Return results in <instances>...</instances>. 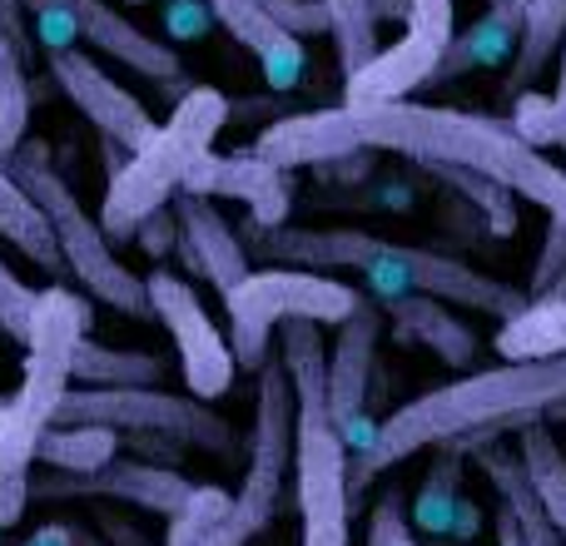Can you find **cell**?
Returning <instances> with one entry per match:
<instances>
[{"label":"cell","instance_id":"1","mask_svg":"<svg viewBox=\"0 0 566 546\" xmlns=\"http://www.w3.org/2000/svg\"><path fill=\"white\" fill-rule=\"evenodd\" d=\"M566 408V353L562 358H532V363H497L488 372H468L442 388H428L422 398L402 402L398 412L378 422L373 448H363L348 462V492L353 502L368 492L373 477L408 462L412 452H478L497 442L502 432L542 422L547 412Z\"/></svg>","mask_w":566,"mask_h":546},{"label":"cell","instance_id":"2","mask_svg":"<svg viewBox=\"0 0 566 546\" xmlns=\"http://www.w3.org/2000/svg\"><path fill=\"white\" fill-rule=\"evenodd\" d=\"M249 244L264 264H298V269H353L363 273L373 303H392L408 293H428L442 298L452 308H472L488 318H512L527 308V288L502 283L492 273L462 264L458 254L442 249H422V244H392V239L363 234V229H259L244 224Z\"/></svg>","mask_w":566,"mask_h":546},{"label":"cell","instance_id":"3","mask_svg":"<svg viewBox=\"0 0 566 546\" xmlns=\"http://www.w3.org/2000/svg\"><path fill=\"white\" fill-rule=\"evenodd\" d=\"M363 129V145L378 155H398L412 165H468L502 185L512 199L537 204L547 219L566 224V169L532 149L507 129V119L478 115V109L422 105V99H392V105H348Z\"/></svg>","mask_w":566,"mask_h":546},{"label":"cell","instance_id":"4","mask_svg":"<svg viewBox=\"0 0 566 546\" xmlns=\"http://www.w3.org/2000/svg\"><path fill=\"white\" fill-rule=\"evenodd\" d=\"M279 363L293 388V507H298L303 522L298 546H348L353 452L328 412V343H323L318 323L283 318Z\"/></svg>","mask_w":566,"mask_h":546},{"label":"cell","instance_id":"5","mask_svg":"<svg viewBox=\"0 0 566 546\" xmlns=\"http://www.w3.org/2000/svg\"><path fill=\"white\" fill-rule=\"evenodd\" d=\"M229 109L234 105H229L224 90L189 85L179 95L175 115L165 125H155V135L135 155H125V165L105 185V204H99V229H105L109 244L135 239V229L185 189V175L195 169V159L209 155L219 129L229 125Z\"/></svg>","mask_w":566,"mask_h":546},{"label":"cell","instance_id":"6","mask_svg":"<svg viewBox=\"0 0 566 546\" xmlns=\"http://www.w3.org/2000/svg\"><path fill=\"white\" fill-rule=\"evenodd\" d=\"M80 338H90V303L70 293L65 283H50L35 293L25 333V363H20L15 392H6L0 412V472H30L35 468V442L55 422L60 398L70 392V368H75Z\"/></svg>","mask_w":566,"mask_h":546},{"label":"cell","instance_id":"7","mask_svg":"<svg viewBox=\"0 0 566 546\" xmlns=\"http://www.w3.org/2000/svg\"><path fill=\"white\" fill-rule=\"evenodd\" d=\"M0 159H6V169L15 175V185L35 199L40 214H45L50 234H55V244H60V259H65V273H75L99 303H109V308L125 313V318H149L145 279L119 264V254L105 239L99 219L85 214L75 189H70L65 175L55 169L45 139H20V145Z\"/></svg>","mask_w":566,"mask_h":546},{"label":"cell","instance_id":"8","mask_svg":"<svg viewBox=\"0 0 566 546\" xmlns=\"http://www.w3.org/2000/svg\"><path fill=\"white\" fill-rule=\"evenodd\" d=\"M363 293L348 283L328 279L318 269H298V264H269V269H249L234 288L224 293V313H229V348L234 363L249 372H259L269 363V338L283 318H313L318 328H338Z\"/></svg>","mask_w":566,"mask_h":546},{"label":"cell","instance_id":"9","mask_svg":"<svg viewBox=\"0 0 566 546\" xmlns=\"http://www.w3.org/2000/svg\"><path fill=\"white\" fill-rule=\"evenodd\" d=\"M55 422H99L129 438H175L179 448L234 452V428L209 402L179 398L169 388H70L55 408Z\"/></svg>","mask_w":566,"mask_h":546},{"label":"cell","instance_id":"10","mask_svg":"<svg viewBox=\"0 0 566 546\" xmlns=\"http://www.w3.org/2000/svg\"><path fill=\"white\" fill-rule=\"evenodd\" d=\"M458 35V0H408V20L392 45H378L368 65L343 80V105H392L428 90Z\"/></svg>","mask_w":566,"mask_h":546},{"label":"cell","instance_id":"11","mask_svg":"<svg viewBox=\"0 0 566 546\" xmlns=\"http://www.w3.org/2000/svg\"><path fill=\"white\" fill-rule=\"evenodd\" d=\"M145 293H149V318H159L175 338V353H179V372H185V388L189 398L199 402H214L234 388V348L229 338L219 333V323L209 318V308L199 303V293L189 288V279L169 269H155L145 279Z\"/></svg>","mask_w":566,"mask_h":546},{"label":"cell","instance_id":"12","mask_svg":"<svg viewBox=\"0 0 566 546\" xmlns=\"http://www.w3.org/2000/svg\"><path fill=\"white\" fill-rule=\"evenodd\" d=\"M195 482L175 472L169 462L149 458H115L99 472H45L30 477V502H125V507L155 512V517H175L179 502L189 497Z\"/></svg>","mask_w":566,"mask_h":546},{"label":"cell","instance_id":"13","mask_svg":"<svg viewBox=\"0 0 566 546\" xmlns=\"http://www.w3.org/2000/svg\"><path fill=\"white\" fill-rule=\"evenodd\" d=\"M378 338H382V308L373 298H358V308L333 333V353H328V412L353 458L363 448H373V438H378V422L368 418V382H373V363H378Z\"/></svg>","mask_w":566,"mask_h":546},{"label":"cell","instance_id":"14","mask_svg":"<svg viewBox=\"0 0 566 546\" xmlns=\"http://www.w3.org/2000/svg\"><path fill=\"white\" fill-rule=\"evenodd\" d=\"M50 80L60 85V95L70 99V105L80 109V115L90 119V125L99 129V139H109V145H119L125 155H135L139 145H145L149 135H155V119H149V109L139 105L135 95H129L119 80H109L105 70L95 65V60L85 55V50H55L50 55Z\"/></svg>","mask_w":566,"mask_h":546},{"label":"cell","instance_id":"15","mask_svg":"<svg viewBox=\"0 0 566 546\" xmlns=\"http://www.w3.org/2000/svg\"><path fill=\"white\" fill-rule=\"evenodd\" d=\"M189 195H205V199H239L249 209V224L259 229H283L289 224V209H293V189L289 175L274 169L269 159H259L254 149H239V155H199L195 169L185 175Z\"/></svg>","mask_w":566,"mask_h":546},{"label":"cell","instance_id":"16","mask_svg":"<svg viewBox=\"0 0 566 546\" xmlns=\"http://www.w3.org/2000/svg\"><path fill=\"white\" fill-rule=\"evenodd\" d=\"M60 6L75 20V35L90 40L99 55L119 60V65H129L135 75L155 80V85H165V90L185 85V60H179V50L169 45V40H155L149 30H139L135 20L119 15L109 0H60Z\"/></svg>","mask_w":566,"mask_h":546},{"label":"cell","instance_id":"17","mask_svg":"<svg viewBox=\"0 0 566 546\" xmlns=\"http://www.w3.org/2000/svg\"><path fill=\"white\" fill-rule=\"evenodd\" d=\"M358 149H368V145H363V129L348 105L283 115L254 139V155L269 159L283 175H289V169H323L343 155H358Z\"/></svg>","mask_w":566,"mask_h":546},{"label":"cell","instance_id":"18","mask_svg":"<svg viewBox=\"0 0 566 546\" xmlns=\"http://www.w3.org/2000/svg\"><path fill=\"white\" fill-rule=\"evenodd\" d=\"M175 219H179V249H185V264L209 279L219 293H229L249 269V249L239 239V229L229 224L224 214L214 209V199L205 195H189L179 189L175 195Z\"/></svg>","mask_w":566,"mask_h":546},{"label":"cell","instance_id":"19","mask_svg":"<svg viewBox=\"0 0 566 546\" xmlns=\"http://www.w3.org/2000/svg\"><path fill=\"white\" fill-rule=\"evenodd\" d=\"M462 462H468V452L438 448L432 472L422 477L418 497H412L408 522L428 542H472L482 532V507L462 492Z\"/></svg>","mask_w":566,"mask_h":546},{"label":"cell","instance_id":"20","mask_svg":"<svg viewBox=\"0 0 566 546\" xmlns=\"http://www.w3.org/2000/svg\"><path fill=\"white\" fill-rule=\"evenodd\" d=\"M209 10H214V25H224L229 35L259 60L269 90H298L303 85L308 50H303V40L283 35L274 20L264 15L259 0H209Z\"/></svg>","mask_w":566,"mask_h":546},{"label":"cell","instance_id":"21","mask_svg":"<svg viewBox=\"0 0 566 546\" xmlns=\"http://www.w3.org/2000/svg\"><path fill=\"white\" fill-rule=\"evenodd\" d=\"M522 15H527V0H488L478 20H472L462 35H452L442 65L432 70L428 85H448V80L468 75V70H497L512 65L522 40Z\"/></svg>","mask_w":566,"mask_h":546},{"label":"cell","instance_id":"22","mask_svg":"<svg viewBox=\"0 0 566 546\" xmlns=\"http://www.w3.org/2000/svg\"><path fill=\"white\" fill-rule=\"evenodd\" d=\"M378 308H382V318H392L398 343H422V348H432L448 368H468V363L478 358V333L462 318H452V303L428 298V293H408V298L378 303Z\"/></svg>","mask_w":566,"mask_h":546},{"label":"cell","instance_id":"23","mask_svg":"<svg viewBox=\"0 0 566 546\" xmlns=\"http://www.w3.org/2000/svg\"><path fill=\"white\" fill-rule=\"evenodd\" d=\"M472 458H478V468L488 472V482L502 497V507L512 512L522 542L527 546H566V537L557 532V522L547 517V507H542V497H537V487H532V477H527L517 452H502L497 442H488V448H478Z\"/></svg>","mask_w":566,"mask_h":546},{"label":"cell","instance_id":"24","mask_svg":"<svg viewBox=\"0 0 566 546\" xmlns=\"http://www.w3.org/2000/svg\"><path fill=\"white\" fill-rule=\"evenodd\" d=\"M497 358L507 363H532V358H562L566 353V298H527V308L502 318L497 338H492Z\"/></svg>","mask_w":566,"mask_h":546},{"label":"cell","instance_id":"25","mask_svg":"<svg viewBox=\"0 0 566 546\" xmlns=\"http://www.w3.org/2000/svg\"><path fill=\"white\" fill-rule=\"evenodd\" d=\"M0 239H6L10 249H20L35 269H45L50 279L65 273V259H60V244H55V234H50L45 214H40L35 199L15 185L6 159H0Z\"/></svg>","mask_w":566,"mask_h":546},{"label":"cell","instance_id":"26","mask_svg":"<svg viewBox=\"0 0 566 546\" xmlns=\"http://www.w3.org/2000/svg\"><path fill=\"white\" fill-rule=\"evenodd\" d=\"M125 432L99 428V422H50L35 442V462H45L50 472H99L105 462L119 458Z\"/></svg>","mask_w":566,"mask_h":546},{"label":"cell","instance_id":"27","mask_svg":"<svg viewBox=\"0 0 566 546\" xmlns=\"http://www.w3.org/2000/svg\"><path fill=\"white\" fill-rule=\"evenodd\" d=\"M562 40H566V0H527L517 55L507 65V95H522V90L537 85V75L557 60Z\"/></svg>","mask_w":566,"mask_h":546},{"label":"cell","instance_id":"28","mask_svg":"<svg viewBox=\"0 0 566 546\" xmlns=\"http://www.w3.org/2000/svg\"><path fill=\"white\" fill-rule=\"evenodd\" d=\"M70 378H75L80 388H159V382H165V363H159L155 353L105 348V343H95V338H80Z\"/></svg>","mask_w":566,"mask_h":546},{"label":"cell","instance_id":"29","mask_svg":"<svg viewBox=\"0 0 566 546\" xmlns=\"http://www.w3.org/2000/svg\"><path fill=\"white\" fill-rule=\"evenodd\" d=\"M418 169H422V175H432L438 185H448L468 209H478V219L497 239L517 234V199H512L502 185H492L488 175H478V169H468V165H442V159H432V165H418Z\"/></svg>","mask_w":566,"mask_h":546},{"label":"cell","instance_id":"30","mask_svg":"<svg viewBox=\"0 0 566 546\" xmlns=\"http://www.w3.org/2000/svg\"><path fill=\"white\" fill-rule=\"evenodd\" d=\"M517 432H522V442H517L522 468H527V477H532V487H537L547 517L557 522V532L566 537V452L547 432V422H527V428H517Z\"/></svg>","mask_w":566,"mask_h":546},{"label":"cell","instance_id":"31","mask_svg":"<svg viewBox=\"0 0 566 546\" xmlns=\"http://www.w3.org/2000/svg\"><path fill=\"white\" fill-rule=\"evenodd\" d=\"M30 125V75H25V50L20 40L0 25V155L25 139Z\"/></svg>","mask_w":566,"mask_h":546},{"label":"cell","instance_id":"32","mask_svg":"<svg viewBox=\"0 0 566 546\" xmlns=\"http://www.w3.org/2000/svg\"><path fill=\"white\" fill-rule=\"evenodd\" d=\"M333 15V55H338V75L348 80L358 65L378 55V20H373L368 0H323Z\"/></svg>","mask_w":566,"mask_h":546},{"label":"cell","instance_id":"33","mask_svg":"<svg viewBox=\"0 0 566 546\" xmlns=\"http://www.w3.org/2000/svg\"><path fill=\"white\" fill-rule=\"evenodd\" d=\"M229 507H234V492L214 487V482H195V487H189V497L179 502V512L169 517L165 546H199L209 532L219 527V522L229 517Z\"/></svg>","mask_w":566,"mask_h":546},{"label":"cell","instance_id":"34","mask_svg":"<svg viewBox=\"0 0 566 546\" xmlns=\"http://www.w3.org/2000/svg\"><path fill=\"white\" fill-rule=\"evenodd\" d=\"M507 129H512V135H517V139H527L532 149H552V145H562V135H566V119H562L557 99H552V95H542V90L532 85V90H522V95H512Z\"/></svg>","mask_w":566,"mask_h":546},{"label":"cell","instance_id":"35","mask_svg":"<svg viewBox=\"0 0 566 546\" xmlns=\"http://www.w3.org/2000/svg\"><path fill=\"white\" fill-rule=\"evenodd\" d=\"M264 15L274 20L283 35L293 40H318V35H333V15L323 0H259Z\"/></svg>","mask_w":566,"mask_h":546},{"label":"cell","instance_id":"36","mask_svg":"<svg viewBox=\"0 0 566 546\" xmlns=\"http://www.w3.org/2000/svg\"><path fill=\"white\" fill-rule=\"evenodd\" d=\"M30 308H35V288H30L25 279H15V269L0 259V333L15 338V343H25Z\"/></svg>","mask_w":566,"mask_h":546},{"label":"cell","instance_id":"37","mask_svg":"<svg viewBox=\"0 0 566 546\" xmlns=\"http://www.w3.org/2000/svg\"><path fill=\"white\" fill-rule=\"evenodd\" d=\"M368 546H422L412 537V522H408V507H402V492H382L373 502V517H368Z\"/></svg>","mask_w":566,"mask_h":546},{"label":"cell","instance_id":"38","mask_svg":"<svg viewBox=\"0 0 566 546\" xmlns=\"http://www.w3.org/2000/svg\"><path fill=\"white\" fill-rule=\"evenodd\" d=\"M562 273H566V224H557V219H552V224H547V239H542L537 259H532V288H527V298L547 293L552 283L562 279Z\"/></svg>","mask_w":566,"mask_h":546},{"label":"cell","instance_id":"39","mask_svg":"<svg viewBox=\"0 0 566 546\" xmlns=\"http://www.w3.org/2000/svg\"><path fill=\"white\" fill-rule=\"evenodd\" d=\"M214 25V10L209 0H165V30L169 40H199Z\"/></svg>","mask_w":566,"mask_h":546},{"label":"cell","instance_id":"40","mask_svg":"<svg viewBox=\"0 0 566 546\" xmlns=\"http://www.w3.org/2000/svg\"><path fill=\"white\" fill-rule=\"evenodd\" d=\"M135 244L145 249L149 259H165L169 249L179 244V219H175V209H169V204H165V209H155V214H149L145 224L135 229Z\"/></svg>","mask_w":566,"mask_h":546},{"label":"cell","instance_id":"41","mask_svg":"<svg viewBox=\"0 0 566 546\" xmlns=\"http://www.w3.org/2000/svg\"><path fill=\"white\" fill-rule=\"evenodd\" d=\"M30 507V472H0V532L15 527Z\"/></svg>","mask_w":566,"mask_h":546},{"label":"cell","instance_id":"42","mask_svg":"<svg viewBox=\"0 0 566 546\" xmlns=\"http://www.w3.org/2000/svg\"><path fill=\"white\" fill-rule=\"evenodd\" d=\"M95 527H99L95 537L105 542V546H155V542L145 537V532L135 527V522H129V517H115V512H109V507L99 512V522H95Z\"/></svg>","mask_w":566,"mask_h":546},{"label":"cell","instance_id":"43","mask_svg":"<svg viewBox=\"0 0 566 546\" xmlns=\"http://www.w3.org/2000/svg\"><path fill=\"white\" fill-rule=\"evenodd\" d=\"M492 527H497V546H527V542H522V532H517V522H512V512H507V507H497Z\"/></svg>","mask_w":566,"mask_h":546},{"label":"cell","instance_id":"44","mask_svg":"<svg viewBox=\"0 0 566 546\" xmlns=\"http://www.w3.org/2000/svg\"><path fill=\"white\" fill-rule=\"evenodd\" d=\"M368 6H373V20H378V25L382 20H398V25L408 20V0H368Z\"/></svg>","mask_w":566,"mask_h":546},{"label":"cell","instance_id":"45","mask_svg":"<svg viewBox=\"0 0 566 546\" xmlns=\"http://www.w3.org/2000/svg\"><path fill=\"white\" fill-rule=\"evenodd\" d=\"M552 99H557V109H562V119H566V40H562V50H557V90H552Z\"/></svg>","mask_w":566,"mask_h":546},{"label":"cell","instance_id":"46","mask_svg":"<svg viewBox=\"0 0 566 546\" xmlns=\"http://www.w3.org/2000/svg\"><path fill=\"white\" fill-rule=\"evenodd\" d=\"M70 546H105L95 537V532H85V527H70Z\"/></svg>","mask_w":566,"mask_h":546},{"label":"cell","instance_id":"47","mask_svg":"<svg viewBox=\"0 0 566 546\" xmlns=\"http://www.w3.org/2000/svg\"><path fill=\"white\" fill-rule=\"evenodd\" d=\"M547 298H566V273H562L557 283H552V288H547Z\"/></svg>","mask_w":566,"mask_h":546},{"label":"cell","instance_id":"48","mask_svg":"<svg viewBox=\"0 0 566 546\" xmlns=\"http://www.w3.org/2000/svg\"><path fill=\"white\" fill-rule=\"evenodd\" d=\"M129 6H149V0H129Z\"/></svg>","mask_w":566,"mask_h":546},{"label":"cell","instance_id":"49","mask_svg":"<svg viewBox=\"0 0 566 546\" xmlns=\"http://www.w3.org/2000/svg\"><path fill=\"white\" fill-rule=\"evenodd\" d=\"M557 149H566V135H562V145H557Z\"/></svg>","mask_w":566,"mask_h":546},{"label":"cell","instance_id":"50","mask_svg":"<svg viewBox=\"0 0 566 546\" xmlns=\"http://www.w3.org/2000/svg\"><path fill=\"white\" fill-rule=\"evenodd\" d=\"M0 412H6V398H0Z\"/></svg>","mask_w":566,"mask_h":546}]
</instances>
